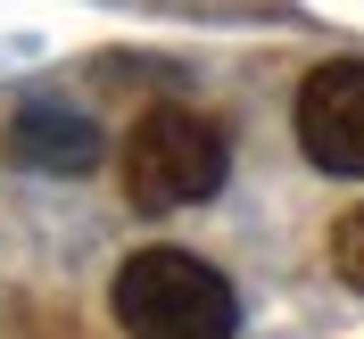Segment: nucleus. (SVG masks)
Here are the masks:
<instances>
[{
  "instance_id": "20e7f679",
  "label": "nucleus",
  "mask_w": 364,
  "mask_h": 339,
  "mask_svg": "<svg viewBox=\"0 0 364 339\" xmlns=\"http://www.w3.org/2000/svg\"><path fill=\"white\" fill-rule=\"evenodd\" d=\"M9 158L25 174H91L100 166V133H91V116L58 108V99H33L9 124Z\"/></svg>"
},
{
  "instance_id": "f03ea898",
  "label": "nucleus",
  "mask_w": 364,
  "mask_h": 339,
  "mask_svg": "<svg viewBox=\"0 0 364 339\" xmlns=\"http://www.w3.org/2000/svg\"><path fill=\"white\" fill-rule=\"evenodd\" d=\"M232 174V141L224 124H207L199 108H149L124 133V199L141 207V215H174V207H199L215 199Z\"/></svg>"
},
{
  "instance_id": "f257e3e1",
  "label": "nucleus",
  "mask_w": 364,
  "mask_h": 339,
  "mask_svg": "<svg viewBox=\"0 0 364 339\" xmlns=\"http://www.w3.org/2000/svg\"><path fill=\"white\" fill-rule=\"evenodd\" d=\"M116 323L124 339H232L240 331V298L207 257L191 249H141L116 265Z\"/></svg>"
},
{
  "instance_id": "39448f33",
  "label": "nucleus",
  "mask_w": 364,
  "mask_h": 339,
  "mask_svg": "<svg viewBox=\"0 0 364 339\" xmlns=\"http://www.w3.org/2000/svg\"><path fill=\"white\" fill-rule=\"evenodd\" d=\"M331 273H340L348 290H364V207H348L340 224H331Z\"/></svg>"
},
{
  "instance_id": "7ed1b4c3",
  "label": "nucleus",
  "mask_w": 364,
  "mask_h": 339,
  "mask_svg": "<svg viewBox=\"0 0 364 339\" xmlns=\"http://www.w3.org/2000/svg\"><path fill=\"white\" fill-rule=\"evenodd\" d=\"M298 149L323 174L364 182V58H331L298 83Z\"/></svg>"
}]
</instances>
